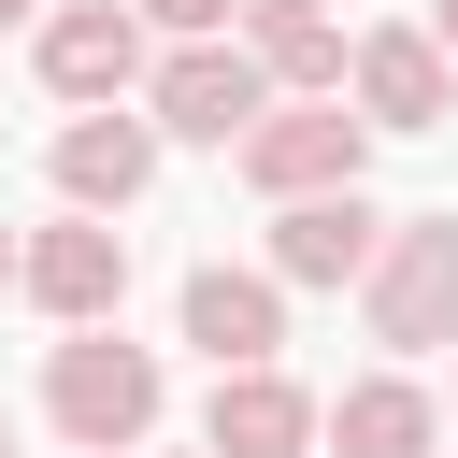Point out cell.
<instances>
[{
    "mask_svg": "<svg viewBox=\"0 0 458 458\" xmlns=\"http://www.w3.org/2000/svg\"><path fill=\"white\" fill-rule=\"evenodd\" d=\"M157 401H172V372H157V344H129V329H72V344L43 358V415L72 429V458H143V444H157Z\"/></svg>",
    "mask_w": 458,
    "mask_h": 458,
    "instance_id": "6da1fadb",
    "label": "cell"
},
{
    "mask_svg": "<svg viewBox=\"0 0 458 458\" xmlns=\"http://www.w3.org/2000/svg\"><path fill=\"white\" fill-rule=\"evenodd\" d=\"M258 114H272V72L243 57V43H172L157 57V86H143V129L157 143H258Z\"/></svg>",
    "mask_w": 458,
    "mask_h": 458,
    "instance_id": "7a4b0ae2",
    "label": "cell"
},
{
    "mask_svg": "<svg viewBox=\"0 0 458 458\" xmlns=\"http://www.w3.org/2000/svg\"><path fill=\"white\" fill-rule=\"evenodd\" d=\"M358 301H372V344H401V358H444V344H458V215H401Z\"/></svg>",
    "mask_w": 458,
    "mask_h": 458,
    "instance_id": "3957f363",
    "label": "cell"
},
{
    "mask_svg": "<svg viewBox=\"0 0 458 458\" xmlns=\"http://www.w3.org/2000/svg\"><path fill=\"white\" fill-rule=\"evenodd\" d=\"M358 172H372V114L358 100H272L258 143H243V186H272V200H344Z\"/></svg>",
    "mask_w": 458,
    "mask_h": 458,
    "instance_id": "277c9868",
    "label": "cell"
},
{
    "mask_svg": "<svg viewBox=\"0 0 458 458\" xmlns=\"http://www.w3.org/2000/svg\"><path fill=\"white\" fill-rule=\"evenodd\" d=\"M157 29L129 14V0H57L43 14V86L57 100H86V114H114L129 86H157V57H143Z\"/></svg>",
    "mask_w": 458,
    "mask_h": 458,
    "instance_id": "5b68a950",
    "label": "cell"
},
{
    "mask_svg": "<svg viewBox=\"0 0 458 458\" xmlns=\"http://www.w3.org/2000/svg\"><path fill=\"white\" fill-rule=\"evenodd\" d=\"M386 229H401V215H372V186H344V200H286V215H272V286H372Z\"/></svg>",
    "mask_w": 458,
    "mask_h": 458,
    "instance_id": "8992f818",
    "label": "cell"
},
{
    "mask_svg": "<svg viewBox=\"0 0 458 458\" xmlns=\"http://www.w3.org/2000/svg\"><path fill=\"white\" fill-rule=\"evenodd\" d=\"M29 301H43L57 329H114V301H129V229H100V215L29 229Z\"/></svg>",
    "mask_w": 458,
    "mask_h": 458,
    "instance_id": "52a82bcc",
    "label": "cell"
},
{
    "mask_svg": "<svg viewBox=\"0 0 458 458\" xmlns=\"http://www.w3.org/2000/svg\"><path fill=\"white\" fill-rule=\"evenodd\" d=\"M344 100H358L372 129H444V114H458V57H444L429 29H358Z\"/></svg>",
    "mask_w": 458,
    "mask_h": 458,
    "instance_id": "ba28073f",
    "label": "cell"
},
{
    "mask_svg": "<svg viewBox=\"0 0 458 458\" xmlns=\"http://www.w3.org/2000/svg\"><path fill=\"white\" fill-rule=\"evenodd\" d=\"M186 344H200L215 372H272V344H286V286L200 258V272H186Z\"/></svg>",
    "mask_w": 458,
    "mask_h": 458,
    "instance_id": "9c48e42d",
    "label": "cell"
},
{
    "mask_svg": "<svg viewBox=\"0 0 458 458\" xmlns=\"http://www.w3.org/2000/svg\"><path fill=\"white\" fill-rule=\"evenodd\" d=\"M329 444V401L286 386V372H215V415H200V458H301Z\"/></svg>",
    "mask_w": 458,
    "mask_h": 458,
    "instance_id": "30bf717a",
    "label": "cell"
},
{
    "mask_svg": "<svg viewBox=\"0 0 458 458\" xmlns=\"http://www.w3.org/2000/svg\"><path fill=\"white\" fill-rule=\"evenodd\" d=\"M243 57L272 72V100H344V72H358L329 0H243Z\"/></svg>",
    "mask_w": 458,
    "mask_h": 458,
    "instance_id": "8fae6325",
    "label": "cell"
},
{
    "mask_svg": "<svg viewBox=\"0 0 458 458\" xmlns=\"http://www.w3.org/2000/svg\"><path fill=\"white\" fill-rule=\"evenodd\" d=\"M143 186H157V129H143V114H72V129H57V200H72V215L114 229Z\"/></svg>",
    "mask_w": 458,
    "mask_h": 458,
    "instance_id": "7c38bea8",
    "label": "cell"
},
{
    "mask_svg": "<svg viewBox=\"0 0 458 458\" xmlns=\"http://www.w3.org/2000/svg\"><path fill=\"white\" fill-rule=\"evenodd\" d=\"M329 444H344V458H429V444H444V401H429L415 372H358V386L329 401Z\"/></svg>",
    "mask_w": 458,
    "mask_h": 458,
    "instance_id": "4fadbf2b",
    "label": "cell"
},
{
    "mask_svg": "<svg viewBox=\"0 0 458 458\" xmlns=\"http://www.w3.org/2000/svg\"><path fill=\"white\" fill-rule=\"evenodd\" d=\"M157 43H243V0H129Z\"/></svg>",
    "mask_w": 458,
    "mask_h": 458,
    "instance_id": "5bb4252c",
    "label": "cell"
},
{
    "mask_svg": "<svg viewBox=\"0 0 458 458\" xmlns=\"http://www.w3.org/2000/svg\"><path fill=\"white\" fill-rule=\"evenodd\" d=\"M0 286H29V243H14V229H0Z\"/></svg>",
    "mask_w": 458,
    "mask_h": 458,
    "instance_id": "9a60e30c",
    "label": "cell"
},
{
    "mask_svg": "<svg viewBox=\"0 0 458 458\" xmlns=\"http://www.w3.org/2000/svg\"><path fill=\"white\" fill-rule=\"evenodd\" d=\"M429 43H444V57H458V0H429Z\"/></svg>",
    "mask_w": 458,
    "mask_h": 458,
    "instance_id": "2e32d148",
    "label": "cell"
},
{
    "mask_svg": "<svg viewBox=\"0 0 458 458\" xmlns=\"http://www.w3.org/2000/svg\"><path fill=\"white\" fill-rule=\"evenodd\" d=\"M29 14H43V0H0V29H29Z\"/></svg>",
    "mask_w": 458,
    "mask_h": 458,
    "instance_id": "e0dca14e",
    "label": "cell"
},
{
    "mask_svg": "<svg viewBox=\"0 0 458 458\" xmlns=\"http://www.w3.org/2000/svg\"><path fill=\"white\" fill-rule=\"evenodd\" d=\"M0 458H14V415H0Z\"/></svg>",
    "mask_w": 458,
    "mask_h": 458,
    "instance_id": "ac0fdd59",
    "label": "cell"
},
{
    "mask_svg": "<svg viewBox=\"0 0 458 458\" xmlns=\"http://www.w3.org/2000/svg\"><path fill=\"white\" fill-rule=\"evenodd\" d=\"M172 458H200V444H172Z\"/></svg>",
    "mask_w": 458,
    "mask_h": 458,
    "instance_id": "d6986e66",
    "label": "cell"
}]
</instances>
